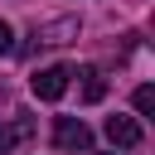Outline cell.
Returning a JSON list of instances; mask_svg holds the SVG:
<instances>
[{
	"mask_svg": "<svg viewBox=\"0 0 155 155\" xmlns=\"http://www.w3.org/2000/svg\"><path fill=\"white\" fill-rule=\"evenodd\" d=\"M68 78H73V73H68L63 63H53V68H39V73L29 78V87H34L39 102H58V97L68 92Z\"/></svg>",
	"mask_w": 155,
	"mask_h": 155,
	"instance_id": "1",
	"label": "cell"
},
{
	"mask_svg": "<svg viewBox=\"0 0 155 155\" xmlns=\"http://www.w3.org/2000/svg\"><path fill=\"white\" fill-rule=\"evenodd\" d=\"M53 140H58V150H92V131L78 116H58L53 121Z\"/></svg>",
	"mask_w": 155,
	"mask_h": 155,
	"instance_id": "2",
	"label": "cell"
},
{
	"mask_svg": "<svg viewBox=\"0 0 155 155\" xmlns=\"http://www.w3.org/2000/svg\"><path fill=\"white\" fill-rule=\"evenodd\" d=\"M68 39H78V19H73V15L48 19V24L34 29V44H39V48H53V44H68Z\"/></svg>",
	"mask_w": 155,
	"mask_h": 155,
	"instance_id": "3",
	"label": "cell"
},
{
	"mask_svg": "<svg viewBox=\"0 0 155 155\" xmlns=\"http://www.w3.org/2000/svg\"><path fill=\"white\" fill-rule=\"evenodd\" d=\"M107 140L121 145V150L140 145V121H136V116H107Z\"/></svg>",
	"mask_w": 155,
	"mask_h": 155,
	"instance_id": "4",
	"label": "cell"
},
{
	"mask_svg": "<svg viewBox=\"0 0 155 155\" xmlns=\"http://www.w3.org/2000/svg\"><path fill=\"white\" fill-rule=\"evenodd\" d=\"M78 97H82V102H102V97H107L102 68H78Z\"/></svg>",
	"mask_w": 155,
	"mask_h": 155,
	"instance_id": "5",
	"label": "cell"
},
{
	"mask_svg": "<svg viewBox=\"0 0 155 155\" xmlns=\"http://www.w3.org/2000/svg\"><path fill=\"white\" fill-rule=\"evenodd\" d=\"M19 136H29V121H15V126L0 121V155H10V145H15Z\"/></svg>",
	"mask_w": 155,
	"mask_h": 155,
	"instance_id": "6",
	"label": "cell"
},
{
	"mask_svg": "<svg viewBox=\"0 0 155 155\" xmlns=\"http://www.w3.org/2000/svg\"><path fill=\"white\" fill-rule=\"evenodd\" d=\"M136 111H140V116L155 111V92H150V87H136Z\"/></svg>",
	"mask_w": 155,
	"mask_h": 155,
	"instance_id": "7",
	"label": "cell"
},
{
	"mask_svg": "<svg viewBox=\"0 0 155 155\" xmlns=\"http://www.w3.org/2000/svg\"><path fill=\"white\" fill-rule=\"evenodd\" d=\"M5 53H15V34H10V24L0 19V58H5Z\"/></svg>",
	"mask_w": 155,
	"mask_h": 155,
	"instance_id": "8",
	"label": "cell"
}]
</instances>
